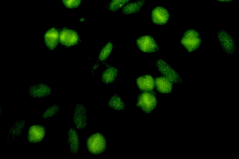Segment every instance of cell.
Listing matches in <instances>:
<instances>
[{
    "label": "cell",
    "instance_id": "1",
    "mask_svg": "<svg viewBox=\"0 0 239 159\" xmlns=\"http://www.w3.org/2000/svg\"><path fill=\"white\" fill-rule=\"evenodd\" d=\"M86 147L88 151L94 155H99L105 151L107 142L105 137L101 133L96 132L87 139Z\"/></svg>",
    "mask_w": 239,
    "mask_h": 159
},
{
    "label": "cell",
    "instance_id": "2",
    "mask_svg": "<svg viewBox=\"0 0 239 159\" xmlns=\"http://www.w3.org/2000/svg\"><path fill=\"white\" fill-rule=\"evenodd\" d=\"M180 42L187 51L191 53L199 47L201 44L202 40L200 34L197 31L190 29L185 32Z\"/></svg>",
    "mask_w": 239,
    "mask_h": 159
},
{
    "label": "cell",
    "instance_id": "3",
    "mask_svg": "<svg viewBox=\"0 0 239 159\" xmlns=\"http://www.w3.org/2000/svg\"><path fill=\"white\" fill-rule=\"evenodd\" d=\"M219 44L225 53L228 56L235 54L237 47L236 42L231 35L223 30H220L217 33Z\"/></svg>",
    "mask_w": 239,
    "mask_h": 159
},
{
    "label": "cell",
    "instance_id": "4",
    "mask_svg": "<svg viewBox=\"0 0 239 159\" xmlns=\"http://www.w3.org/2000/svg\"><path fill=\"white\" fill-rule=\"evenodd\" d=\"M155 65L158 70L162 75L173 83L180 84L183 82L184 80L164 60H158Z\"/></svg>",
    "mask_w": 239,
    "mask_h": 159
},
{
    "label": "cell",
    "instance_id": "5",
    "mask_svg": "<svg viewBox=\"0 0 239 159\" xmlns=\"http://www.w3.org/2000/svg\"><path fill=\"white\" fill-rule=\"evenodd\" d=\"M73 122L76 127L82 131L86 127L88 122L87 111L86 107L81 103L74 107L73 113Z\"/></svg>",
    "mask_w": 239,
    "mask_h": 159
},
{
    "label": "cell",
    "instance_id": "6",
    "mask_svg": "<svg viewBox=\"0 0 239 159\" xmlns=\"http://www.w3.org/2000/svg\"><path fill=\"white\" fill-rule=\"evenodd\" d=\"M157 102L154 94L151 92H146L139 96L137 104V106L144 111L149 113L155 108Z\"/></svg>",
    "mask_w": 239,
    "mask_h": 159
},
{
    "label": "cell",
    "instance_id": "7",
    "mask_svg": "<svg viewBox=\"0 0 239 159\" xmlns=\"http://www.w3.org/2000/svg\"><path fill=\"white\" fill-rule=\"evenodd\" d=\"M136 44L142 51L149 53L155 52L159 47L154 38L149 35L140 37L136 40Z\"/></svg>",
    "mask_w": 239,
    "mask_h": 159
},
{
    "label": "cell",
    "instance_id": "8",
    "mask_svg": "<svg viewBox=\"0 0 239 159\" xmlns=\"http://www.w3.org/2000/svg\"><path fill=\"white\" fill-rule=\"evenodd\" d=\"M27 92L32 98H41L49 95L52 92V90L50 87L47 84L37 83L29 87Z\"/></svg>",
    "mask_w": 239,
    "mask_h": 159
},
{
    "label": "cell",
    "instance_id": "9",
    "mask_svg": "<svg viewBox=\"0 0 239 159\" xmlns=\"http://www.w3.org/2000/svg\"><path fill=\"white\" fill-rule=\"evenodd\" d=\"M59 40L64 46L70 47L77 44L79 41V38L77 33L75 30L64 28L59 32Z\"/></svg>",
    "mask_w": 239,
    "mask_h": 159
},
{
    "label": "cell",
    "instance_id": "10",
    "mask_svg": "<svg viewBox=\"0 0 239 159\" xmlns=\"http://www.w3.org/2000/svg\"><path fill=\"white\" fill-rule=\"evenodd\" d=\"M25 126V121L21 119L14 123L10 128L6 136V142L10 145L21 135Z\"/></svg>",
    "mask_w": 239,
    "mask_h": 159
},
{
    "label": "cell",
    "instance_id": "11",
    "mask_svg": "<svg viewBox=\"0 0 239 159\" xmlns=\"http://www.w3.org/2000/svg\"><path fill=\"white\" fill-rule=\"evenodd\" d=\"M46 132L45 126L41 125H35L29 128L27 133V140L32 143L41 142L44 138Z\"/></svg>",
    "mask_w": 239,
    "mask_h": 159
},
{
    "label": "cell",
    "instance_id": "12",
    "mask_svg": "<svg viewBox=\"0 0 239 159\" xmlns=\"http://www.w3.org/2000/svg\"><path fill=\"white\" fill-rule=\"evenodd\" d=\"M67 142L70 153L73 156L79 153L80 142L78 134L76 130L71 128L67 133Z\"/></svg>",
    "mask_w": 239,
    "mask_h": 159
},
{
    "label": "cell",
    "instance_id": "13",
    "mask_svg": "<svg viewBox=\"0 0 239 159\" xmlns=\"http://www.w3.org/2000/svg\"><path fill=\"white\" fill-rule=\"evenodd\" d=\"M59 32L55 27H52L48 30L44 35L45 43L50 50H54L57 46L59 40Z\"/></svg>",
    "mask_w": 239,
    "mask_h": 159
},
{
    "label": "cell",
    "instance_id": "14",
    "mask_svg": "<svg viewBox=\"0 0 239 159\" xmlns=\"http://www.w3.org/2000/svg\"><path fill=\"white\" fill-rule=\"evenodd\" d=\"M169 16V12L166 8L162 7H157L152 10L151 19L154 24L162 25L168 21Z\"/></svg>",
    "mask_w": 239,
    "mask_h": 159
},
{
    "label": "cell",
    "instance_id": "15",
    "mask_svg": "<svg viewBox=\"0 0 239 159\" xmlns=\"http://www.w3.org/2000/svg\"><path fill=\"white\" fill-rule=\"evenodd\" d=\"M102 64L105 66L106 68L102 73L101 81L106 84L113 82L118 76L119 70L117 68L105 62H103Z\"/></svg>",
    "mask_w": 239,
    "mask_h": 159
},
{
    "label": "cell",
    "instance_id": "16",
    "mask_svg": "<svg viewBox=\"0 0 239 159\" xmlns=\"http://www.w3.org/2000/svg\"><path fill=\"white\" fill-rule=\"evenodd\" d=\"M173 83L164 76L158 77L154 80V85L159 92L162 93H168L172 89Z\"/></svg>",
    "mask_w": 239,
    "mask_h": 159
},
{
    "label": "cell",
    "instance_id": "17",
    "mask_svg": "<svg viewBox=\"0 0 239 159\" xmlns=\"http://www.w3.org/2000/svg\"><path fill=\"white\" fill-rule=\"evenodd\" d=\"M136 82L139 88L143 91H151L153 89L154 86L153 78L148 75L138 77L137 79Z\"/></svg>",
    "mask_w": 239,
    "mask_h": 159
},
{
    "label": "cell",
    "instance_id": "18",
    "mask_svg": "<svg viewBox=\"0 0 239 159\" xmlns=\"http://www.w3.org/2000/svg\"><path fill=\"white\" fill-rule=\"evenodd\" d=\"M113 46L110 42H108L100 51L96 63L93 66L91 72L92 73L98 67L100 63L104 61L109 57L111 53Z\"/></svg>",
    "mask_w": 239,
    "mask_h": 159
},
{
    "label": "cell",
    "instance_id": "19",
    "mask_svg": "<svg viewBox=\"0 0 239 159\" xmlns=\"http://www.w3.org/2000/svg\"><path fill=\"white\" fill-rule=\"evenodd\" d=\"M146 0H138L126 4L122 8V13L128 15L139 12L145 4Z\"/></svg>",
    "mask_w": 239,
    "mask_h": 159
},
{
    "label": "cell",
    "instance_id": "20",
    "mask_svg": "<svg viewBox=\"0 0 239 159\" xmlns=\"http://www.w3.org/2000/svg\"><path fill=\"white\" fill-rule=\"evenodd\" d=\"M108 106L115 110L122 111L125 108L123 100L120 96L115 94L112 95L107 102Z\"/></svg>",
    "mask_w": 239,
    "mask_h": 159
},
{
    "label": "cell",
    "instance_id": "21",
    "mask_svg": "<svg viewBox=\"0 0 239 159\" xmlns=\"http://www.w3.org/2000/svg\"><path fill=\"white\" fill-rule=\"evenodd\" d=\"M130 0H111L106 4V7L110 11H116L124 7Z\"/></svg>",
    "mask_w": 239,
    "mask_h": 159
},
{
    "label": "cell",
    "instance_id": "22",
    "mask_svg": "<svg viewBox=\"0 0 239 159\" xmlns=\"http://www.w3.org/2000/svg\"><path fill=\"white\" fill-rule=\"evenodd\" d=\"M60 109L58 104H54L47 108L43 113L42 116L45 119L51 118L58 113Z\"/></svg>",
    "mask_w": 239,
    "mask_h": 159
},
{
    "label": "cell",
    "instance_id": "23",
    "mask_svg": "<svg viewBox=\"0 0 239 159\" xmlns=\"http://www.w3.org/2000/svg\"><path fill=\"white\" fill-rule=\"evenodd\" d=\"M65 6L68 8H75L80 5L82 0H62Z\"/></svg>",
    "mask_w": 239,
    "mask_h": 159
},
{
    "label": "cell",
    "instance_id": "24",
    "mask_svg": "<svg viewBox=\"0 0 239 159\" xmlns=\"http://www.w3.org/2000/svg\"><path fill=\"white\" fill-rule=\"evenodd\" d=\"M217 0L221 2H231L232 0Z\"/></svg>",
    "mask_w": 239,
    "mask_h": 159
},
{
    "label": "cell",
    "instance_id": "25",
    "mask_svg": "<svg viewBox=\"0 0 239 159\" xmlns=\"http://www.w3.org/2000/svg\"><path fill=\"white\" fill-rule=\"evenodd\" d=\"M0 114L1 115V112H2V107L1 106V105H0Z\"/></svg>",
    "mask_w": 239,
    "mask_h": 159
}]
</instances>
